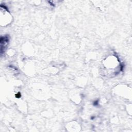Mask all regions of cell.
Here are the masks:
<instances>
[{"mask_svg":"<svg viewBox=\"0 0 132 132\" xmlns=\"http://www.w3.org/2000/svg\"><path fill=\"white\" fill-rule=\"evenodd\" d=\"M9 42V39L8 36L1 37V54H3V51L6 48V46L7 45Z\"/></svg>","mask_w":132,"mask_h":132,"instance_id":"cell-1","label":"cell"}]
</instances>
